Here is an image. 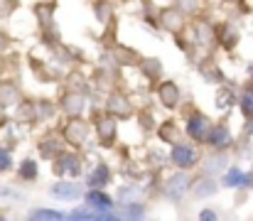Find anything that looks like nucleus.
<instances>
[{
  "label": "nucleus",
  "mask_w": 253,
  "mask_h": 221,
  "mask_svg": "<svg viewBox=\"0 0 253 221\" xmlns=\"http://www.w3.org/2000/svg\"><path fill=\"white\" fill-rule=\"evenodd\" d=\"M64 217H67V214H62V212H54V209H32V212H30V219H35V221H42V219L62 221Z\"/></svg>",
  "instance_id": "nucleus-35"
},
{
  "label": "nucleus",
  "mask_w": 253,
  "mask_h": 221,
  "mask_svg": "<svg viewBox=\"0 0 253 221\" xmlns=\"http://www.w3.org/2000/svg\"><path fill=\"white\" fill-rule=\"evenodd\" d=\"M93 121H96L98 145L103 147V150H113L116 140H118V118H113L108 111H103V113H96Z\"/></svg>",
  "instance_id": "nucleus-4"
},
{
  "label": "nucleus",
  "mask_w": 253,
  "mask_h": 221,
  "mask_svg": "<svg viewBox=\"0 0 253 221\" xmlns=\"http://www.w3.org/2000/svg\"><path fill=\"white\" fill-rule=\"evenodd\" d=\"M88 123H86L82 116H67V121H62L59 123V128H57V133L67 140V145L69 147H82L86 143V138H88Z\"/></svg>",
  "instance_id": "nucleus-2"
},
{
  "label": "nucleus",
  "mask_w": 253,
  "mask_h": 221,
  "mask_svg": "<svg viewBox=\"0 0 253 221\" xmlns=\"http://www.w3.org/2000/svg\"><path fill=\"white\" fill-rule=\"evenodd\" d=\"M17 123H27V126H35L37 123V101L35 98H20L17 101V113H15Z\"/></svg>",
  "instance_id": "nucleus-23"
},
{
  "label": "nucleus",
  "mask_w": 253,
  "mask_h": 221,
  "mask_svg": "<svg viewBox=\"0 0 253 221\" xmlns=\"http://www.w3.org/2000/svg\"><path fill=\"white\" fill-rule=\"evenodd\" d=\"M244 133H246V135H253V116L246 118V128H244Z\"/></svg>",
  "instance_id": "nucleus-42"
},
{
  "label": "nucleus",
  "mask_w": 253,
  "mask_h": 221,
  "mask_svg": "<svg viewBox=\"0 0 253 221\" xmlns=\"http://www.w3.org/2000/svg\"><path fill=\"white\" fill-rule=\"evenodd\" d=\"M113 54H116V59H118V64H121V67H138V64H140V59H143L133 47H126V44H116Z\"/></svg>",
  "instance_id": "nucleus-29"
},
{
  "label": "nucleus",
  "mask_w": 253,
  "mask_h": 221,
  "mask_svg": "<svg viewBox=\"0 0 253 221\" xmlns=\"http://www.w3.org/2000/svg\"><path fill=\"white\" fill-rule=\"evenodd\" d=\"M20 7V0H0V20H7Z\"/></svg>",
  "instance_id": "nucleus-37"
},
{
  "label": "nucleus",
  "mask_w": 253,
  "mask_h": 221,
  "mask_svg": "<svg viewBox=\"0 0 253 221\" xmlns=\"http://www.w3.org/2000/svg\"><path fill=\"white\" fill-rule=\"evenodd\" d=\"M211 194H216V182H214V177H209V175L197 177L194 184H192V197L204 199V197H211Z\"/></svg>",
  "instance_id": "nucleus-28"
},
{
  "label": "nucleus",
  "mask_w": 253,
  "mask_h": 221,
  "mask_svg": "<svg viewBox=\"0 0 253 221\" xmlns=\"http://www.w3.org/2000/svg\"><path fill=\"white\" fill-rule=\"evenodd\" d=\"M249 79L253 81V64H249Z\"/></svg>",
  "instance_id": "nucleus-43"
},
{
  "label": "nucleus",
  "mask_w": 253,
  "mask_h": 221,
  "mask_svg": "<svg viewBox=\"0 0 253 221\" xmlns=\"http://www.w3.org/2000/svg\"><path fill=\"white\" fill-rule=\"evenodd\" d=\"M226 2H234V5H239V2H241V0H226Z\"/></svg>",
  "instance_id": "nucleus-44"
},
{
  "label": "nucleus",
  "mask_w": 253,
  "mask_h": 221,
  "mask_svg": "<svg viewBox=\"0 0 253 221\" xmlns=\"http://www.w3.org/2000/svg\"><path fill=\"white\" fill-rule=\"evenodd\" d=\"M52 172L57 177H82L84 175V157L77 150H64L54 162H52Z\"/></svg>",
  "instance_id": "nucleus-3"
},
{
  "label": "nucleus",
  "mask_w": 253,
  "mask_h": 221,
  "mask_svg": "<svg viewBox=\"0 0 253 221\" xmlns=\"http://www.w3.org/2000/svg\"><path fill=\"white\" fill-rule=\"evenodd\" d=\"M189 40H192L197 47H202V49L216 44V42H214V25L207 22V20L194 22V25H192V37H189Z\"/></svg>",
  "instance_id": "nucleus-17"
},
{
  "label": "nucleus",
  "mask_w": 253,
  "mask_h": 221,
  "mask_svg": "<svg viewBox=\"0 0 253 221\" xmlns=\"http://www.w3.org/2000/svg\"><path fill=\"white\" fill-rule=\"evenodd\" d=\"M236 101H239V93L234 91V86H229V84H219V88H216V98H214L216 108H219V111H229Z\"/></svg>",
  "instance_id": "nucleus-27"
},
{
  "label": "nucleus",
  "mask_w": 253,
  "mask_h": 221,
  "mask_svg": "<svg viewBox=\"0 0 253 221\" xmlns=\"http://www.w3.org/2000/svg\"><path fill=\"white\" fill-rule=\"evenodd\" d=\"M169 162L177 167V170H192L197 162H199V150H197V143H174L169 145Z\"/></svg>",
  "instance_id": "nucleus-7"
},
{
  "label": "nucleus",
  "mask_w": 253,
  "mask_h": 221,
  "mask_svg": "<svg viewBox=\"0 0 253 221\" xmlns=\"http://www.w3.org/2000/svg\"><path fill=\"white\" fill-rule=\"evenodd\" d=\"M211 128H214V123H211V118H209L207 113H202V111L194 108V106L187 111V116H184V135H187L192 143L207 145V140H209V135H211Z\"/></svg>",
  "instance_id": "nucleus-1"
},
{
  "label": "nucleus",
  "mask_w": 253,
  "mask_h": 221,
  "mask_svg": "<svg viewBox=\"0 0 253 221\" xmlns=\"http://www.w3.org/2000/svg\"><path fill=\"white\" fill-rule=\"evenodd\" d=\"M17 177L22 182H35L40 177V170H37V162L32 157H25L20 165H17Z\"/></svg>",
  "instance_id": "nucleus-32"
},
{
  "label": "nucleus",
  "mask_w": 253,
  "mask_h": 221,
  "mask_svg": "<svg viewBox=\"0 0 253 221\" xmlns=\"http://www.w3.org/2000/svg\"><path fill=\"white\" fill-rule=\"evenodd\" d=\"M111 179H113L111 167H108L106 162H98V165L86 175V187H88V189H103V187H108Z\"/></svg>",
  "instance_id": "nucleus-20"
},
{
  "label": "nucleus",
  "mask_w": 253,
  "mask_h": 221,
  "mask_svg": "<svg viewBox=\"0 0 253 221\" xmlns=\"http://www.w3.org/2000/svg\"><path fill=\"white\" fill-rule=\"evenodd\" d=\"M158 20H160V27L169 35H177V32L187 30V12H182L177 5L158 7Z\"/></svg>",
  "instance_id": "nucleus-9"
},
{
  "label": "nucleus",
  "mask_w": 253,
  "mask_h": 221,
  "mask_svg": "<svg viewBox=\"0 0 253 221\" xmlns=\"http://www.w3.org/2000/svg\"><path fill=\"white\" fill-rule=\"evenodd\" d=\"M234 143V135H231V128H229V123L226 121H221V123H216L214 128H211V135H209V140H207V145L211 147V150H229Z\"/></svg>",
  "instance_id": "nucleus-14"
},
{
  "label": "nucleus",
  "mask_w": 253,
  "mask_h": 221,
  "mask_svg": "<svg viewBox=\"0 0 253 221\" xmlns=\"http://www.w3.org/2000/svg\"><path fill=\"white\" fill-rule=\"evenodd\" d=\"M199 219H204V221H214V219H219V214H216L214 209H202V212H199Z\"/></svg>",
  "instance_id": "nucleus-40"
},
{
  "label": "nucleus",
  "mask_w": 253,
  "mask_h": 221,
  "mask_svg": "<svg viewBox=\"0 0 253 221\" xmlns=\"http://www.w3.org/2000/svg\"><path fill=\"white\" fill-rule=\"evenodd\" d=\"M106 111L113 118H118V121H130L135 116V106H133L130 96L123 93L118 86L113 91H108V96H106Z\"/></svg>",
  "instance_id": "nucleus-5"
},
{
  "label": "nucleus",
  "mask_w": 253,
  "mask_h": 221,
  "mask_svg": "<svg viewBox=\"0 0 253 221\" xmlns=\"http://www.w3.org/2000/svg\"><path fill=\"white\" fill-rule=\"evenodd\" d=\"M20 98H22V93H20L17 81L15 79H0V103L5 108H10V106H17Z\"/></svg>",
  "instance_id": "nucleus-21"
},
{
  "label": "nucleus",
  "mask_w": 253,
  "mask_h": 221,
  "mask_svg": "<svg viewBox=\"0 0 253 221\" xmlns=\"http://www.w3.org/2000/svg\"><path fill=\"white\" fill-rule=\"evenodd\" d=\"M91 7H93V17H96V22L98 25H108V22H113L116 20V7H113V2L111 0H93L91 2Z\"/></svg>",
  "instance_id": "nucleus-24"
},
{
  "label": "nucleus",
  "mask_w": 253,
  "mask_h": 221,
  "mask_svg": "<svg viewBox=\"0 0 253 221\" xmlns=\"http://www.w3.org/2000/svg\"><path fill=\"white\" fill-rule=\"evenodd\" d=\"M197 72H199V76H202L204 81H209V84H224V72L216 67V62H214L211 54L199 57V62H197Z\"/></svg>",
  "instance_id": "nucleus-16"
},
{
  "label": "nucleus",
  "mask_w": 253,
  "mask_h": 221,
  "mask_svg": "<svg viewBox=\"0 0 253 221\" xmlns=\"http://www.w3.org/2000/svg\"><path fill=\"white\" fill-rule=\"evenodd\" d=\"M224 187H231V189H239V187H251V175L241 172L239 167H226L224 177H221Z\"/></svg>",
  "instance_id": "nucleus-26"
},
{
  "label": "nucleus",
  "mask_w": 253,
  "mask_h": 221,
  "mask_svg": "<svg viewBox=\"0 0 253 221\" xmlns=\"http://www.w3.org/2000/svg\"><path fill=\"white\" fill-rule=\"evenodd\" d=\"M241 40V32L231 25V22H216L214 25V42L224 49V52H234L236 44Z\"/></svg>",
  "instance_id": "nucleus-12"
},
{
  "label": "nucleus",
  "mask_w": 253,
  "mask_h": 221,
  "mask_svg": "<svg viewBox=\"0 0 253 221\" xmlns=\"http://www.w3.org/2000/svg\"><path fill=\"white\" fill-rule=\"evenodd\" d=\"M118 2H130V0H118Z\"/></svg>",
  "instance_id": "nucleus-45"
},
{
  "label": "nucleus",
  "mask_w": 253,
  "mask_h": 221,
  "mask_svg": "<svg viewBox=\"0 0 253 221\" xmlns=\"http://www.w3.org/2000/svg\"><path fill=\"white\" fill-rule=\"evenodd\" d=\"M64 150H67V140H64L59 133H49V135H44V138L37 140V152H40V157L47 160V162H54Z\"/></svg>",
  "instance_id": "nucleus-11"
},
{
  "label": "nucleus",
  "mask_w": 253,
  "mask_h": 221,
  "mask_svg": "<svg viewBox=\"0 0 253 221\" xmlns=\"http://www.w3.org/2000/svg\"><path fill=\"white\" fill-rule=\"evenodd\" d=\"M138 72H140V76H143L145 81L158 84V81H163L165 67H163V62H160L158 57H143L140 64H138Z\"/></svg>",
  "instance_id": "nucleus-19"
},
{
  "label": "nucleus",
  "mask_w": 253,
  "mask_h": 221,
  "mask_svg": "<svg viewBox=\"0 0 253 221\" xmlns=\"http://www.w3.org/2000/svg\"><path fill=\"white\" fill-rule=\"evenodd\" d=\"M226 167H229V157L224 155V150H214L211 155L202 157V175L214 177L219 172H226Z\"/></svg>",
  "instance_id": "nucleus-18"
},
{
  "label": "nucleus",
  "mask_w": 253,
  "mask_h": 221,
  "mask_svg": "<svg viewBox=\"0 0 253 221\" xmlns=\"http://www.w3.org/2000/svg\"><path fill=\"white\" fill-rule=\"evenodd\" d=\"M251 187H253V175H251Z\"/></svg>",
  "instance_id": "nucleus-46"
},
{
  "label": "nucleus",
  "mask_w": 253,
  "mask_h": 221,
  "mask_svg": "<svg viewBox=\"0 0 253 221\" xmlns=\"http://www.w3.org/2000/svg\"><path fill=\"white\" fill-rule=\"evenodd\" d=\"M7 126V113H5V106L0 103V128H5Z\"/></svg>",
  "instance_id": "nucleus-41"
},
{
  "label": "nucleus",
  "mask_w": 253,
  "mask_h": 221,
  "mask_svg": "<svg viewBox=\"0 0 253 221\" xmlns=\"http://www.w3.org/2000/svg\"><path fill=\"white\" fill-rule=\"evenodd\" d=\"M189 170H179V172H174L172 177L165 179V184H163V194L172 199V202H179L187 192H192V184H194V179L187 175Z\"/></svg>",
  "instance_id": "nucleus-8"
},
{
  "label": "nucleus",
  "mask_w": 253,
  "mask_h": 221,
  "mask_svg": "<svg viewBox=\"0 0 253 221\" xmlns=\"http://www.w3.org/2000/svg\"><path fill=\"white\" fill-rule=\"evenodd\" d=\"M10 47H12V37L5 30H0V57L2 54H10Z\"/></svg>",
  "instance_id": "nucleus-39"
},
{
  "label": "nucleus",
  "mask_w": 253,
  "mask_h": 221,
  "mask_svg": "<svg viewBox=\"0 0 253 221\" xmlns=\"http://www.w3.org/2000/svg\"><path fill=\"white\" fill-rule=\"evenodd\" d=\"M84 202H86V207H91V209H96V212L113 209V197L106 194L103 189H86Z\"/></svg>",
  "instance_id": "nucleus-22"
},
{
  "label": "nucleus",
  "mask_w": 253,
  "mask_h": 221,
  "mask_svg": "<svg viewBox=\"0 0 253 221\" xmlns=\"http://www.w3.org/2000/svg\"><path fill=\"white\" fill-rule=\"evenodd\" d=\"M158 138L165 143V145H174V143H179V135H182V128L177 126V121H172V118H168V121H163L160 126H158Z\"/></svg>",
  "instance_id": "nucleus-25"
},
{
  "label": "nucleus",
  "mask_w": 253,
  "mask_h": 221,
  "mask_svg": "<svg viewBox=\"0 0 253 221\" xmlns=\"http://www.w3.org/2000/svg\"><path fill=\"white\" fill-rule=\"evenodd\" d=\"M27 62H30V69L35 74V79L42 81V84H54V81L62 79V69H57V67H52V64H44V62L37 59L35 54H30Z\"/></svg>",
  "instance_id": "nucleus-13"
},
{
  "label": "nucleus",
  "mask_w": 253,
  "mask_h": 221,
  "mask_svg": "<svg viewBox=\"0 0 253 221\" xmlns=\"http://www.w3.org/2000/svg\"><path fill=\"white\" fill-rule=\"evenodd\" d=\"M57 111H59V103H54L52 98H37V123L52 121Z\"/></svg>",
  "instance_id": "nucleus-30"
},
{
  "label": "nucleus",
  "mask_w": 253,
  "mask_h": 221,
  "mask_svg": "<svg viewBox=\"0 0 253 221\" xmlns=\"http://www.w3.org/2000/svg\"><path fill=\"white\" fill-rule=\"evenodd\" d=\"M239 108H241V113L246 118L253 116V81H249L246 86H241V91H239Z\"/></svg>",
  "instance_id": "nucleus-33"
},
{
  "label": "nucleus",
  "mask_w": 253,
  "mask_h": 221,
  "mask_svg": "<svg viewBox=\"0 0 253 221\" xmlns=\"http://www.w3.org/2000/svg\"><path fill=\"white\" fill-rule=\"evenodd\" d=\"M57 103H59V111L64 116H82L86 111V106H88V96L84 91H79V88L64 86L59 98H57Z\"/></svg>",
  "instance_id": "nucleus-6"
},
{
  "label": "nucleus",
  "mask_w": 253,
  "mask_h": 221,
  "mask_svg": "<svg viewBox=\"0 0 253 221\" xmlns=\"http://www.w3.org/2000/svg\"><path fill=\"white\" fill-rule=\"evenodd\" d=\"M121 217H126V219H140V217H145V204H140V202H128V204H123Z\"/></svg>",
  "instance_id": "nucleus-34"
},
{
  "label": "nucleus",
  "mask_w": 253,
  "mask_h": 221,
  "mask_svg": "<svg viewBox=\"0 0 253 221\" xmlns=\"http://www.w3.org/2000/svg\"><path fill=\"white\" fill-rule=\"evenodd\" d=\"M155 96H158L160 106L168 108V111H177L179 103H182V88L172 79H165V81H158L155 84Z\"/></svg>",
  "instance_id": "nucleus-10"
},
{
  "label": "nucleus",
  "mask_w": 253,
  "mask_h": 221,
  "mask_svg": "<svg viewBox=\"0 0 253 221\" xmlns=\"http://www.w3.org/2000/svg\"><path fill=\"white\" fill-rule=\"evenodd\" d=\"M15 167V162H12V155H10V147L0 145V175H5V172H10Z\"/></svg>",
  "instance_id": "nucleus-36"
},
{
  "label": "nucleus",
  "mask_w": 253,
  "mask_h": 221,
  "mask_svg": "<svg viewBox=\"0 0 253 221\" xmlns=\"http://www.w3.org/2000/svg\"><path fill=\"white\" fill-rule=\"evenodd\" d=\"M174 5L182 12H187V15H197L199 12V0H174Z\"/></svg>",
  "instance_id": "nucleus-38"
},
{
  "label": "nucleus",
  "mask_w": 253,
  "mask_h": 221,
  "mask_svg": "<svg viewBox=\"0 0 253 221\" xmlns=\"http://www.w3.org/2000/svg\"><path fill=\"white\" fill-rule=\"evenodd\" d=\"M49 194H52L54 199H62V202H74V199H82L86 192L82 189V184L64 179V182H57V184H52Z\"/></svg>",
  "instance_id": "nucleus-15"
},
{
  "label": "nucleus",
  "mask_w": 253,
  "mask_h": 221,
  "mask_svg": "<svg viewBox=\"0 0 253 221\" xmlns=\"http://www.w3.org/2000/svg\"><path fill=\"white\" fill-rule=\"evenodd\" d=\"M138 126H140L143 133H153V131H158L160 123L155 121V113H153L150 106H143V108L138 111Z\"/></svg>",
  "instance_id": "nucleus-31"
}]
</instances>
